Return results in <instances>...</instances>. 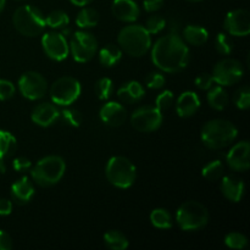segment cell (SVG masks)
I'll return each instance as SVG.
<instances>
[{
	"mask_svg": "<svg viewBox=\"0 0 250 250\" xmlns=\"http://www.w3.org/2000/svg\"><path fill=\"white\" fill-rule=\"evenodd\" d=\"M151 60L154 65L164 72H180L189 63V49L178 33H170L161 37L154 44Z\"/></svg>",
	"mask_w": 250,
	"mask_h": 250,
	"instance_id": "1",
	"label": "cell"
},
{
	"mask_svg": "<svg viewBox=\"0 0 250 250\" xmlns=\"http://www.w3.org/2000/svg\"><path fill=\"white\" fill-rule=\"evenodd\" d=\"M238 129L229 120L216 119L207 122L202 128V141L209 149H222L233 143Z\"/></svg>",
	"mask_w": 250,
	"mask_h": 250,
	"instance_id": "2",
	"label": "cell"
},
{
	"mask_svg": "<svg viewBox=\"0 0 250 250\" xmlns=\"http://www.w3.org/2000/svg\"><path fill=\"white\" fill-rule=\"evenodd\" d=\"M117 42L121 50L134 58L146 55L151 46L150 34L141 24L124 27L117 36Z\"/></svg>",
	"mask_w": 250,
	"mask_h": 250,
	"instance_id": "3",
	"label": "cell"
},
{
	"mask_svg": "<svg viewBox=\"0 0 250 250\" xmlns=\"http://www.w3.org/2000/svg\"><path fill=\"white\" fill-rule=\"evenodd\" d=\"M12 23L17 32L26 37L39 36L46 26L43 12L32 5L17 7L12 15Z\"/></svg>",
	"mask_w": 250,
	"mask_h": 250,
	"instance_id": "4",
	"label": "cell"
},
{
	"mask_svg": "<svg viewBox=\"0 0 250 250\" xmlns=\"http://www.w3.org/2000/svg\"><path fill=\"white\" fill-rule=\"evenodd\" d=\"M66 171L65 160L60 156L49 155L41 159L31 171V176L37 185L50 187L60 182Z\"/></svg>",
	"mask_w": 250,
	"mask_h": 250,
	"instance_id": "5",
	"label": "cell"
},
{
	"mask_svg": "<svg viewBox=\"0 0 250 250\" xmlns=\"http://www.w3.org/2000/svg\"><path fill=\"white\" fill-rule=\"evenodd\" d=\"M176 221L183 231H198L208 224L209 212L202 203L189 200V202L183 203L177 209Z\"/></svg>",
	"mask_w": 250,
	"mask_h": 250,
	"instance_id": "6",
	"label": "cell"
},
{
	"mask_svg": "<svg viewBox=\"0 0 250 250\" xmlns=\"http://www.w3.org/2000/svg\"><path fill=\"white\" fill-rule=\"evenodd\" d=\"M105 175L112 186L126 189L136 181V166L125 156H114L107 161Z\"/></svg>",
	"mask_w": 250,
	"mask_h": 250,
	"instance_id": "7",
	"label": "cell"
},
{
	"mask_svg": "<svg viewBox=\"0 0 250 250\" xmlns=\"http://www.w3.org/2000/svg\"><path fill=\"white\" fill-rule=\"evenodd\" d=\"M81 94V84L73 77H61L53 83L50 88V97L54 104L68 106L78 99Z\"/></svg>",
	"mask_w": 250,
	"mask_h": 250,
	"instance_id": "8",
	"label": "cell"
},
{
	"mask_svg": "<svg viewBox=\"0 0 250 250\" xmlns=\"http://www.w3.org/2000/svg\"><path fill=\"white\" fill-rule=\"evenodd\" d=\"M70 51L77 62H87L92 60L98 49V42L92 33L85 31H77L71 38Z\"/></svg>",
	"mask_w": 250,
	"mask_h": 250,
	"instance_id": "9",
	"label": "cell"
},
{
	"mask_svg": "<svg viewBox=\"0 0 250 250\" xmlns=\"http://www.w3.org/2000/svg\"><path fill=\"white\" fill-rule=\"evenodd\" d=\"M243 66L236 59H224L215 65L212 80L222 87H229L238 83L243 77Z\"/></svg>",
	"mask_w": 250,
	"mask_h": 250,
	"instance_id": "10",
	"label": "cell"
},
{
	"mask_svg": "<svg viewBox=\"0 0 250 250\" xmlns=\"http://www.w3.org/2000/svg\"><path fill=\"white\" fill-rule=\"evenodd\" d=\"M131 124L134 129L143 133L156 131L163 124V112L156 106H142L133 112Z\"/></svg>",
	"mask_w": 250,
	"mask_h": 250,
	"instance_id": "11",
	"label": "cell"
},
{
	"mask_svg": "<svg viewBox=\"0 0 250 250\" xmlns=\"http://www.w3.org/2000/svg\"><path fill=\"white\" fill-rule=\"evenodd\" d=\"M20 93L29 100H38L45 95L48 82L43 75L34 71L23 73L19 80Z\"/></svg>",
	"mask_w": 250,
	"mask_h": 250,
	"instance_id": "12",
	"label": "cell"
},
{
	"mask_svg": "<svg viewBox=\"0 0 250 250\" xmlns=\"http://www.w3.org/2000/svg\"><path fill=\"white\" fill-rule=\"evenodd\" d=\"M42 46L46 55L55 61L65 60L70 53V46L66 37L58 32H46L42 37Z\"/></svg>",
	"mask_w": 250,
	"mask_h": 250,
	"instance_id": "13",
	"label": "cell"
},
{
	"mask_svg": "<svg viewBox=\"0 0 250 250\" xmlns=\"http://www.w3.org/2000/svg\"><path fill=\"white\" fill-rule=\"evenodd\" d=\"M224 27L229 36L247 37L250 33V14L244 9L229 11L224 21Z\"/></svg>",
	"mask_w": 250,
	"mask_h": 250,
	"instance_id": "14",
	"label": "cell"
},
{
	"mask_svg": "<svg viewBox=\"0 0 250 250\" xmlns=\"http://www.w3.org/2000/svg\"><path fill=\"white\" fill-rule=\"evenodd\" d=\"M227 164L234 171H247L250 167V144L242 141L231 148L226 156Z\"/></svg>",
	"mask_w": 250,
	"mask_h": 250,
	"instance_id": "15",
	"label": "cell"
},
{
	"mask_svg": "<svg viewBox=\"0 0 250 250\" xmlns=\"http://www.w3.org/2000/svg\"><path fill=\"white\" fill-rule=\"evenodd\" d=\"M100 120L110 127H119L126 121L127 111L120 103L110 102L103 105L99 112Z\"/></svg>",
	"mask_w": 250,
	"mask_h": 250,
	"instance_id": "16",
	"label": "cell"
},
{
	"mask_svg": "<svg viewBox=\"0 0 250 250\" xmlns=\"http://www.w3.org/2000/svg\"><path fill=\"white\" fill-rule=\"evenodd\" d=\"M31 119L38 126L49 127L60 119V110L51 103H42L34 107Z\"/></svg>",
	"mask_w": 250,
	"mask_h": 250,
	"instance_id": "17",
	"label": "cell"
},
{
	"mask_svg": "<svg viewBox=\"0 0 250 250\" xmlns=\"http://www.w3.org/2000/svg\"><path fill=\"white\" fill-rule=\"evenodd\" d=\"M112 14L120 21L131 23L138 19L141 11L137 2L133 0H114Z\"/></svg>",
	"mask_w": 250,
	"mask_h": 250,
	"instance_id": "18",
	"label": "cell"
},
{
	"mask_svg": "<svg viewBox=\"0 0 250 250\" xmlns=\"http://www.w3.org/2000/svg\"><path fill=\"white\" fill-rule=\"evenodd\" d=\"M200 107V99L197 93L188 92L182 93L176 102V112L180 117H190Z\"/></svg>",
	"mask_w": 250,
	"mask_h": 250,
	"instance_id": "19",
	"label": "cell"
},
{
	"mask_svg": "<svg viewBox=\"0 0 250 250\" xmlns=\"http://www.w3.org/2000/svg\"><path fill=\"white\" fill-rule=\"evenodd\" d=\"M221 192L229 202L238 203L243 198L244 183L239 177L234 175L225 176L221 182Z\"/></svg>",
	"mask_w": 250,
	"mask_h": 250,
	"instance_id": "20",
	"label": "cell"
},
{
	"mask_svg": "<svg viewBox=\"0 0 250 250\" xmlns=\"http://www.w3.org/2000/svg\"><path fill=\"white\" fill-rule=\"evenodd\" d=\"M34 186L28 177H22L11 186V197L17 204H27L34 197Z\"/></svg>",
	"mask_w": 250,
	"mask_h": 250,
	"instance_id": "21",
	"label": "cell"
},
{
	"mask_svg": "<svg viewBox=\"0 0 250 250\" xmlns=\"http://www.w3.org/2000/svg\"><path fill=\"white\" fill-rule=\"evenodd\" d=\"M146 92H144L143 85L137 81H131V82L125 83L120 89L117 90V97L122 103L126 104H133V103L139 102L142 98L144 97Z\"/></svg>",
	"mask_w": 250,
	"mask_h": 250,
	"instance_id": "22",
	"label": "cell"
},
{
	"mask_svg": "<svg viewBox=\"0 0 250 250\" xmlns=\"http://www.w3.org/2000/svg\"><path fill=\"white\" fill-rule=\"evenodd\" d=\"M183 38L190 45L199 46L207 43L209 33L204 27L197 26V24H188L183 29Z\"/></svg>",
	"mask_w": 250,
	"mask_h": 250,
	"instance_id": "23",
	"label": "cell"
},
{
	"mask_svg": "<svg viewBox=\"0 0 250 250\" xmlns=\"http://www.w3.org/2000/svg\"><path fill=\"white\" fill-rule=\"evenodd\" d=\"M208 103L212 109L221 111L229 104V94L226 90L224 89L222 85H216V87L210 88L209 93H208Z\"/></svg>",
	"mask_w": 250,
	"mask_h": 250,
	"instance_id": "24",
	"label": "cell"
},
{
	"mask_svg": "<svg viewBox=\"0 0 250 250\" xmlns=\"http://www.w3.org/2000/svg\"><path fill=\"white\" fill-rule=\"evenodd\" d=\"M122 58V50L116 45H109L104 46L102 50L99 51V61L103 66L105 67H112L116 65Z\"/></svg>",
	"mask_w": 250,
	"mask_h": 250,
	"instance_id": "25",
	"label": "cell"
},
{
	"mask_svg": "<svg viewBox=\"0 0 250 250\" xmlns=\"http://www.w3.org/2000/svg\"><path fill=\"white\" fill-rule=\"evenodd\" d=\"M98 22H99V14L97 10L92 9V7H83L78 12L77 19H76V24L83 29L93 28L97 26Z\"/></svg>",
	"mask_w": 250,
	"mask_h": 250,
	"instance_id": "26",
	"label": "cell"
},
{
	"mask_svg": "<svg viewBox=\"0 0 250 250\" xmlns=\"http://www.w3.org/2000/svg\"><path fill=\"white\" fill-rule=\"evenodd\" d=\"M17 148V141L10 132L0 129V160L11 156Z\"/></svg>",
	"mask_w": 250,
	"mask_h": 250,
	"instance_id": "27",
	"label": "cell"
},
{
	"mask_svg": "<svg viewBox=\"0 0 250 250\" xmlns=\"http://www.w3.org/2000/svg\"><path fill=\"white\" fill-rule=\"evenodd\" d=\"M104 243L112 250H126L128 248V239L120 231H109L104 234Z\"/></svg>",
	"mask_w": 250,
	"mask_h": 250,
	"instance_id": "28",
	"label": "cell"
},
{
	"mask_svg": "<svg viewBox=\"0 0 250 250\" xmlns=\"http://www.w3.org/2000/svg\"><path fill=\"white\" fill-rule=\"evenodd\" d=\"M150 222L154 227L160 229H168L172 227V217L165 209H155L150 214Z\"/></svg>",
	"mask_w": 250,
	"mask_h": 250,
	"instance_id": "29",
	"label": "cell"
},
{
	"mask_svg": "<svg viewBox=\"0 0 250 250\" xmlns=\"http://www.w3.org/2000/svg\"><path fill=\"white\" fill-rule=\"evenodd\" d=\"M45 23L46 26H49L50 28L62 29L68 26V23H70V17H68V15L66 14L65 11L55 10V11H51L50 14L45 17Z\"/></svg>",
	"mask_w": 250,
	"mask_h": 250,
	"instance_id": "30",
	"label": "cell"
},
{
	"mask_svg": "<svg viewBox=\"0 0 250 250\" xmlns=\"http://www.w3.org/2000/svg\"><path fill=\"white\" fill-rule=\"evenodd\" d=\"M202 175L208 181H217L224 175V164L220 160H214L203 167Z\"/></svg>",
	"mask_w": 250,
	"mask_h": 250,
	"instance_id": "31",
	"label": "cell"
},
{
	"mask_svg": "<svg viewBox=\"0 0 250 250\" xmlns=\"http://www.w3.org/2000/svg\"><path fill=\"white\" fill-rule=\"evenodd\" d=\"M112 92H114V84H112V81L110 78H100L95 83V94L100 100L109 99L111 97Z\"/></svg>",
	"mask_w": 250,
	"mask_h": 250,
	"instance_id": "32",
	"label": "cell"
},
{
	"mask_svg": "<svg viewBox=\"0 0 250 250\" xmlns=\"http://www.w3.org/2000/svg\"><path fill=\"white\" fill-rule=\"evenodd\" d=\"M225 244L231 249H243L248 246V239L244 234L231 232L225 237Z\"/></svg>",
	"mask_w": 250,
	"mask_h": 250,
	"instance_id": "33",
	"label": "cell"
},
{
	"mask_svg": "<svg viewBox=\"0 0 250 250\" xmlns=\"http://www.w3.org/2000/svg\"><path fill=\"white\" fill-rule=\"evenodd\" d=\"M215 48L220 54L229 55L233 50V42L229 38V34L219 33L215 38Z\"/></svg>",
	"mask_w": 250,
	"mask_h": 250,
	"instance_id": "34",
	"label": "cell"
},
{
	"mask_svg": "<svg viewBox=\"0 0 250 250\" xmlns=\"http://www.w3.org/2000/svg\"><path fill=\"white\" fill-rule=\"evenodd\" d=\"M60 117L66 125L71 127H80L82 124V115L78 110L65 109L60 112Z\"/></svg>",
	"mask_w": 250,
	"mask_h": 250,
	"instance_id": "35",
	"label": "cell"
},
{
	"mask_svg": "<svg viewBox=\"0 0 250 250\" xmlns=\"http://www.w3.org/2000/svg\"><path fill=\"white\" fill-rule=\"evenodd\" d=\"M233 102L236 106L241 110H247L250 106V89L244 85L236 92L233 97Z\"/></svg>",
	"mask_w": 250,
	"mask_h": 250,
	"instance_id": "36",
	"label": "cell"
},
{
	"mask_svg": "<svg viewBox=\"0 0 250 250\" xmlns=\"http://www.w3.org/2000/svg\"><path fill=\"white\" fill-rule=\"evenodd\" d=\"M166 26L165 19H163L159 15H154V16H150L146 22V26L144 28L149 32V34H156L159 32L163 31Z\"/></svg>",
	"mask_w": 250,
	"mask_h": 250,
	"instance_id": "37",
	"label": "cell"
},
{
	"mask_svg": "<svg viewBox=\"0 0 250 250\" xmlns=\"http://www.w3.org/2000/svg\"><path fill=\"white\" fill-rule=\"evenodd\" d=\"M172 103H173V93L171 92V90H164L163 93H160V94L156 97L155 106L163 112L165 111V110L170 109Z\"/></svg>",
	"mask_w": 250,
	"mask_h": 250,
	"instance_id": "38",
	"label": "cell"
},
{
	"mask_svg": "<svg viewBox=\"0 0 250 250\" xmlns=\"http://www.w3.org/2000/svg\"><path fill=\"white\" fill-rule=\"evenodd\" d=\"M146 84L150 89H160L165 85V77L160 72L149 73L146 78Z\"/></svg>",
	"mask_w": 250,
	"mask_h": 250,
	"instance_id": "39",
	"label": "cell"
},
{
	"mask_svg": "<svg viewBox=\"0 0 250 250\" xmlns=\"http://www.w3.org/2000/svg\"><path fill=\"white\" fill-rule=\"evenodd\" d=\"M15 85L7 80H0V100H7L14 97Z\"/></svg>",
	"mask_w": 250,
	"mask_h": 250,
	"instance_id": "40",
	"label": "cell"
},
{
	"mask_svg": "<svg viewBox=\"0 0 250 250\" xmlns=\"http://www.w3.org/2000/svg\"><path fill=\"white\" fill-rule=\"evenodd\" d=\"M214 84V80L210 73H200L197 78H195V85L202 90H209Z\"/></svg>",
	"mask_w": 250,
	"mask_h": 250,
	"instance_id": "41",
	"label": "cell"
},
{
	"mask_svg": "<svg viewBox=\"0 0 250 250\" xmlns=\"http://www.w3.org/2000/svg\"><path fill=\"white\" fill-rule=\"evenodd\" d=\"M12 167L14 170H16L17 172H24V171L29 170L32 167V163L29 159L24 158V156H19L14 160L12 163Z\"/></svg>",
	"mask_w": 250,
	"mask_h": 250,
	"instance_id": "42",
	"label": "cell"
},
{
	"mask_svg": "<svg viewBox=\"0 0 250 250\" xmlns=\"http://www.w3.org/2000/svg\"><path fill=\"white\" fill-rule=\"evenodd\" d=\"M164 5V0H144L143 6L144 10L148 12H155L161 9Z\"/></svg>",
	"mask_w": 250,
	"mask_h": 250,
	"instance_id": "43",
	"label": "cell"
},
{
	"mask_svg": "<svg viewBox=\"0 0 250 250\" xmlns=\"http://www.w3.org/2000/svg\"><path fill=\"white\" fill-rule=\"evenodd\" d=\"M12 248V239L5 231L0 229V250H10Z\"/></svg>",
	"mask_w": 250,
	"mask_h": 250,
	"instance_id": "44",
	"label": "cell"
},
{
	"mask_svg": "<svg viewBox=\"0 0 250 250\" xmlns=\"http://www.w3.org/2000/svg\"><path fill=\"white\" fill-rule=\"evenodd\" d=\"M12 211V203L9 199H0V216H6Z\"/></svg>",
	"mask_w": 250,
	"mask_h": 250,
	"instance_id": "45",
	"label": "cell"
},
{
	"mask_svg": "<svg viewBox=\"0 0 250 250\" xmlns=\"http://www.w3.org/2000/svg\"><path fill=\"white\" fill-rule=\"evenodd\" d=\"M70 1L73 5H76V6H87V5H89L94 0H70Z\"/></svg>",
	"mask_w": 250,
	"mask_h": 250,
	"instance_id": "46",
	"label": "cell"
},
{
	"mask_svg": "<svg viewBox=\"0 0 250 250\" xmlns=\"http://www.w3.org/2000/svg\"><path fill=\"white\" fill-rule=\"evenodd\" d=\"M6 172V165H5L4 160H0V173H5Z\"/></svg>",
	"mask_w": 250,
	"mask_h": 250,
	"instance_id": "47",
	"label": "cell"
},
{
	"mask_svg": "<svg viewBox=\"0 0 250 250\" xmlns=\"http://www.w3.org/2000/svg\"><path fill=\"white\" fill-rule=\"evenodd\" d=\"M5 4H6V0H0V12H1L2 10H4Z\"/></svg>",
	"mask_w": 250,
	"mask_h": 250,
	"instance_id": "48",
	"label": "cell"
},
{
	"mask_svg": "<svg viewBox=\"0 0 250 250\" xmlns=\"http://www.w3.org/2000/svg\"><path fill=\"white\" fill-rule=\"evenodd\" d=\"M188 1H192V2H198V1H202V0H188Z\"/></svg>",
	"mask_w": 250,
	"mask_h": 250,
	"instance_id": "49",
	"label": "cell"
}]
</instances>
